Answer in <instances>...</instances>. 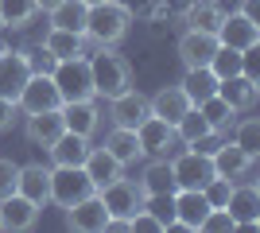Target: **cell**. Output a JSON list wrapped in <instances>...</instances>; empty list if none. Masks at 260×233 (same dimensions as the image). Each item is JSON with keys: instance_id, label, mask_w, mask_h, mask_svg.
Here are the masks:
<instances>
[{"instance_id": "obj_1", "label": "cell", "mask_w": 260, "mask_h": 233, "mask_svg": "<svg viewBox=\"0 0 260 233\" xmlns=\"http://www.w3.org/2000/svg\"><path fill=\"white\" fill-rule=\"evenodd\" d=\"M89 74H93V97L113 101L124 89H132V66L113 47H98V55L89 58Z\"/></svg>"}, {"instance_id": "obj_2", "label": "cell", "mask_w": 260, "mask_h": 233, "mask_svg": "<svg viewBox=\"0 0 260 233\" xmlns=\"http://www.w3.org/2000/svg\"><path fill=\"white\" fill-rule=\"evenodd\" d=\"M132 12L120 4V0H105V4H93L86 16V39L98 47H117L124 35H128Z\"/></svg>"}, {"instance_id": "obj_3", "label": "cell", "mask_w": 260, "mask_h": 233, "mask_svg": "<svg viewBox=\"0 0 260 233\" xmlns=\"http://www.w3.org/2000/svg\"><path fill=\"white\" fill-rule=\"evenodd\" d=\"M51 78H54V86H58V97H62V101H86V97H93V74H89V58L86 55L54 62Z\"/></svg>"}, {"instance_id": "obj_4", "label": "cell", "mask_w": 260, "mask_h": 233, "mask_svg": "<svg viewBox=\"0 0 260 233\" xmlns=\"http://www.w3.org/2000/svg\"><path fill=\"white\" fill-rule=\"evenodd\" d=\"M171 175H175V190H202L210 179H214L210 152H202V148L175 152L171 155Z\"/></svg>"}, {"instance_id": "obj_5", "label": "cell", "mask_w": 260, "mask_h": 233, "mask_svg": "<svg viewBox=\"0 0 260 233\" xmlns=\"http://www.w3.org/2000/svg\"><path fill=\"white\" fill-rule=\"evenodd\" d=\"M101 194V202H105V210H109V218L113 222H124L128 225V218L136 210H144V187L136 183V179H113L109 187H101L98 190Z\"/></svg>"}, {"instance_id": "obj_6", "label": "cell", "mask_w": 260, "mask_h": 233, "mask_svg": "<svg viewBox=\"0 0 260 233\" xmlns=\"http://www.w3.org/2000/svg\"><path fill=\"white\" fill-rule=\"evenodd\" d=\"M86 194H93V183H89L86 167H51V202L54 206H74Z\"/></svg>"}, {"instance_id": "obj_7", "label": "cell", "mask_w": 260, "mask_h": 233, "mask_svg": "<svg viewBox=\"0 0 260 233\" xmlns=\"http://www.w3.org/2000/svg\"><path fill=\"white\" fill-rule=\"evenodd\" d=\"M217 43L221 47H233V51H241V55H249V51H256L260 47V23L249 20L245 12H229V16H221V23H217Z\"/></svg>"}, {"instance_id": "obj_8", "label": "cell", "mask_w": 260, "mask_h": 233, "mask_svg": "<svg viewBox=\"0 0 260 233\" xmlns=\"http://www.w3.org/2000/svg\"><path fill=\"white\" fill-rule=\"evenodd\" d=\"M109 222L113 218H109L98 190L86 194L82 202H74V206H66V229H74V233H101V229H109Z\"/></svg>"}, {"instance_id": "obj_9", "label": "cell", "mask_w": 260, "mask_h": 233, "mask_svg": "<svg viewBox=\"0 0 260 233\" xmlns=\"http://www.w3.org/2000/svg\"><path fill=\"white\" fill-rule=\"evenodd\" d=\"M20 113H47V109H62V97H58V86H54L51 74H31L27 78V86L20 89V97H16Z\"/></svg>"}, {"instance_id": "obj_10", "label": "cell", "mask_w": 260, "mask_h": 233, "mask_svg": "<svg viewBox=\"0 0 260 233\" xmlns=\"http://www.w3.org/2000/svg\"><path fill=\"white\" fill-rule=\"evenodd\" d=\"M136 140H140L144 155H163V159H171L175 148H179V136H175V124H167L163 117H144L140 128H136Z\"/></svg>"}, {"instance_id": "obj_11", "label": "cell", "mask_w": 260, "mask_h": 233, "mask_svg": "<svg viewBox=\"0 0 260 233\" xmlns=\"http://www.w3.org/2000/svg\"><path fill=\"white\" fill-rule=\"evenodd\" d=\"M217 97L225 101L233 113H249L252 105H256V97H260V86H256V78H252L249 70H241V74L217 82Z\"/></svg>"}, {"instance_id": "obj_12", "label": "cell", "mask_w": 260, "mask_h": 233, "mask_svg": "<svg viewBox=\"0 0 260 233\" xmlns=\"http://www.w3.org/2000/svg\"><path fill=\"white\" fill-rule=\"evenodd\" d=\"M144 117H152V105H148V97L140 89H124L120 97L109 101V121L117 128H140Z\"/></svg>"}, {"instance_id": "obj_13", "label": "cell", "mask_w": 260, "mask_h": 233, "mask_svg": "<svg viewBox=\"0 0 260 233\" xmlns=\"http://www.w3.org/2000/svg\"><path fill=\"white\" fill-rule=\"evenodd\" d=\"M210 163H214V175L233 179V183H237V179H245V175L252 171V163H256V159H252L241 144L225 140L221 148H210Z\"/></svg>"}, {"instance_id": "obj_14", "label": "cell", "mask_w": 260, "mask_h": 233, "mask_svg": "<svg viewBox=\"0 0 260 233\" xmlns=\"http://www.w3.org/2000/svg\"><path fill=\"white\" fill-rule=\"evenodd\" d=\"M27 78H31V62L23 51H0V97L16 101Z\"/></svg>"}, {"instance_id": "obj_15", "label": "cell", "mask_w": 260, "mask_h": 233, "mask_svg": "<svg viewBox=\"0 0 260 233\" xmlns=\"http://www.w3.org/2000/svg\"><path fill=\"white\" fill-rule=\"evenodd\" d=\"M62 124H66V132H78V136H86V140H93V132L101 128V109H98V101L86 97V101H62Z\"/></svg>"}, {"instance_id": "obj_16", "label": "cell", "mask_w": 260, "mask_h": 233, "mask_svg": "<svg viewBox=\"0 0 260 233\" xmlns=\"http://www.w3.org/2000/svg\"><path fill=\"white\" fill-rule=\"evenodd\" d=\"M214 51H217V35H210V31H190V27H186V31L179 35V62H183L186 70L210 66Z\"/></svg>"}, {"instance_id": "obj_17", "label": "cell", "mask_w": 260, "mask_h": 233, "mask_svg": "<svg viewBox=\"0 0 260 233\" xmlns=\"http://www.w3.org/2000/svg\"><path fill=\"white\" fill-rule=\"evenodd\" d=\"M35 222H39V206H35L31 198H23V194L0 198V229L23 233V229H31Z\"/></svg>"}, {"instance_id": "obj_18", "label": "cell", "mask_w": 260, "mask_h": 233, "mask_svg": "<svg viewBox=\"0 0 260 233\" xmlns=\"http://www.w3.org/2000/svg\"><path fill=\"white\" fill-rule=\"evenodd\" d=\"M16 194L31 198L35 206L43 210L47 202H51V167H43V163H27V167H20V179H16Z\"/></svg>"}, {"instance_id": "obj_19", "label": "cell", "mask_w": 260, "mask_h": 233, "mask_svg": "<svg viewBox=\"0 0 260 233\" xmlns=\"http://www.w3.org/2000/svg\"><path fill=\"white\" fill-rule=\"evenodd\" d=\"M225 210L233 214V222H237V225H249V229H252V225L260 222V187H256V183H245V187L233 183V194H229Z\"/></svg>"}, {"instance_id": "obj_20", "label": "cell", "mask_w": 260, "mask_h": 233, "mask_svg": "<svg viewBox=\"0 0 260 233\" xmlns=\"http://www.w3.org/2000/svg\"><path fill=\"white\" fill-rule=\"evenodd\" d=\"M23 132H27V140H31L35 148H51L58 136L66 132L62 124V113L58 109H47V113H31L27 117V124H23Z\"/></svg>"}, {"instance_id": "obj_21", "label": "cell", "mask_w": 260, "mask_h": 233, "mask_svg": "<svg viewBox=\"0 0 260 233\" xmlns=\"http://www.w3.org/2000/svg\"><path fill=\"white\" fill-rule=\"evenodd\" d=\"M175 136H179V144H186V148H202V152H206V144L214 140L217 132L210 128L206 117H202V113L190 105V109L179 117V124H175Z\"/></svg>"}, {"instance_id": "obj_22", "label": "cell", "mask_w": 260, "mask_h": 233, "mask_svg": "<svg viewBox=\"0 0 260 233\" xmlns=\"http://www.w3.org/2000/svg\"><path fill=\"white\" fill-rule=\"evenodd\" d=\"M210 202L202 190H175V222H179V229H194L202 225V218H206Z\"/></svg>"}, {"instance_id": "obj_23", "label": "cell", "mask_w": 260, "mask_h": 233, "mask_svg": "<svg viewBox=\"0 0 260 233\" xmlns=\"http://www.w3.org/2000/svg\"><path fill=\"white\" fill-rule=\"evenodd\" d=\"M101 148H105L120 167L144 159V148H140V140H136V128H117V124H113V132L105 136V144H101Z\"/></svg>"}, {"instance_id": "obj_24", "label": "cell", "mask_w": 260, "mask_h": 233, "mask_svg": "<svg viewBox=\"0 0 260 233\" xmlns=\"http://www.w3.org/2000/svg\"><path fill=\"white\" fill-rule=\"evenodd\" d=\"M47 152H51L54 167H82V163H86V155H89V140H86V136H78V132H62Z\"/></svg>"}, {"instance_id": "obj_25", "label": "cell", "mask_w": 260, "mask_h": 233, "mask_svg": "<svg viewBox=\"0 0 260 233\" xmlns=\"http://www.w3.org/2000/svg\"><path fill=\"white\" fill-rule=\"evenodd\" d=\"M148 105H152V113H155V117H163L167 124H179V117L190 109V101H186V93H183L179 86H163V89H155L152 97H148Z\"/></svg>"}, {"instance_id": "obj_26", "label": "cell", "mask_w": 260, "mask_h": 233, "mask_svg": "<svg viewBox=\"0 0 260 233\" xmlns=\"http://www.w3.org/2000/svg\"><path fill=\"white\" fill-rule=\"evenodd\" d=\"M86 175H89V183H93V190H101V187H109L113 179H120L124 175V167L113 159V155L105 152V148H89V155H86Z\"/></svg>"}, {"instance_id": "obj_27", "label": "cell", "mask_w": 260, "mask_h": 233, "mask_svg": "<svg viewBox=\"0 0 260 233\" xmlns=\"http://www.w3.org/2000/svg\"><path fill=\"white\" fill-rule=\"evenodd\" d=\"M86 16H89V4H86V0H58V4L51 8V27L86 35Z\"/></svg>"}, {"instance_id": "obj_28", "label": "cell", "mask_w": 260, "mask_h": 233, "mask_svg": "<svg viewBox=\"0 0 260 233\" xmlns=\"http://www.w3.org/2000/svg\"><path fill=\"white\" fill-rule=\"evenodd\" d=\"M179 89L186 93L190 105H202L206 97H214V93H217V78H214V70H210V66H194V70H186V74H183Z\"/></svg>"}, {"instance_id": "obj_29", "label": "cell", "mask_w": 260, "mask_h": 233, "mask_svg": "<svg viewBox=\"0 0 260 233\" xmlns=\"http://www.w3.org/2000/svg\"><path fill=\"white\" fill-rule=\"evenodd\" d=\"M221 16H225V12H221L217 0H190V4H186V27H190V31H210L214 35Z\"/></svg>"}, {"instance_id": "obj_30", "label": "cell", "mask_w": 260, "mask_h": 233, "mask_svg": "<svg viewBox=\"0 0 260 233\" xmlns=\"http://www.w3.org/2000/svg\"><path fill=\"white\" fill-rule=\"evenodd\" d=\"M43 47L51 51L58 62L62 58H78V55H86V35H74V31H62V27H51L43 39Z\"/></svg>"}, {"instance_id": "obj_31", "label": "cell", "mask_w": 260, "mask_h": 233, "mask_svg": "<svg viewBox=\"0 0 260 233\" xmlns=\"http://www.w3.org/2000/svg\"><path fill=\"white\" fill-rule=\"evenodd\" d=\"M144 194H163V190H175V175H171V159H155V163L144 167V179H140Z\"/></svg>"}, {"instance_id": "obj_32", "label": "cell", "mask_w": 260, "mask_h": 233, "mask_svg": "<svg viewBox=\"0 0 260 233\" xmlns=\"http://www.w3.org/2000/svg\"><path fill=\"white\" fill-rule=\"evenodd\" d=\"M144 210L152 214L163 229H175V190H163V194H144Z\"/></svg>"}, {"instance_id": "obj_33", "label": "cell", "mask_w": 260, "mask_h": 233, "mask_svg": "<svg viewBox=\"0 0 260 233\" xmlns=\"http://www.w3.org/2000/svg\"><path fill=\"white\" fill-rule=\"evenodd\" d=\"M210 70H214L217 82H221V78H233V74H241V70H245V55H241V51H233V47H221V43H217L214 58H210Z\"/></svg>"}, {"instance_id": "obj_34", "label": "cell", "mask_w": 260, "mask_h": 233, "mask_svg": "<svg viewBox=\"0 0 260 233\" xmlns=\"http://www.w3.org/2000/svg\"><path fill=\"white\" fill-rule=\"evenodd\" d=\"M0 16H4V27H27L39 16V8L35 0H0Z\"/></svg>"}, {"instance_id": "obj_35", "label": "cell", "mask_w": 260, "mask_h": 233, "mask_svg": "<svg viewBox=\"0 0 260 233\" xmlns=\"http://www.w3.org/2000/svg\"><path fill=\"white\" fill-rule=\"evenodd\" d=\"M194 109L210 121V128H214V132H221V128H229V124H233V109H229L217 93H214V97H206L202 105H194Z\"/></svg>"}, {"instance_id": "obj_36", "label": "cell", "mask_w": 260, "mask_h": 233, "mask_svg": "<svg viewBox=\"0 0 260 233\" xmlns=\"http://www.w3.org/2000/svg\"><path fill=\"white\" fill-rule=\"evenodd\" d=\"M233 144H241L245 152L256 159L260 155V121H252V117H245V121L237 124V136H233Z\"/></svg>"}, {"instance_id": "obj_37", "label": "cell", "mask_w": 260, "mask_h": 233, "mask_svg": "<svg viewBox=\"0 0 260 233\" xmlns=\"http://www.w3.org/2000/svg\"><path fill=\"white\" fill-rule=\"evenodd\" d=\"M202 194H206V202H210V206H225V202H229V194H233V179L214 175V179L206 183V187H202Z\"/></svg>"}, {"instance_id": "obj_38", "label": "cell", "mask_w": 260, "mask_h": 233, "mask_svg": "<svg viewBox=\"0 0 260 233\" xmlns=\"http://www.w3.org/2000/svg\"><path fill=\"white\" fill-rule=\"evenodd\" d=\"M16 179H20V163H12V159H0V198L16 194Z\"/></svg>"}, {"instance_id": "obj_39", "label": "cell", "mask_w": 260, "mask_h": 233, "mask_svg": "<svg viewBox=\"0 0 260 233\" xmlns=\"http://www.w3.org/2000/svg\"><path fill=\"white\" fill-rule=\"evenodd\" d=\"M128 229H132V233H163V225L155 222L148 210H136V214L128 218Z\"/></svg>"}, {"instance_id": "obj_40", "label": "cell", "mask_w": 260, "mask_h": 233, "mask_svg": "<svg viewBox=\"0 0 260 233\" xmlns=\"http://www.w3.org/2000/svg\"><path fill=\"white\" fill-rule=\"evenodd\" d=\"M27 62H31V74H51V70H54V62H58V58H54L51 51H47V47H39L35 55H27Z\"/></svg>"}, {"instance_id": "obj_41", "label": "cell", "mask_w": 260, "mask_h": 233, "mask_svg": "<svg viewBox=\"0 0 260 233\" xmlns=\"http://www.w3.org/2000/svg\"><path fill=\"white\" fill-rule=\"evenodd\" d=\"M16 113H20V105H16V101L0 97V132H8V128H12V121H16Z\"/></svg>"}, {"instance_id": "obj_42", "label": "cell", "mask_w": 260, "mask_h": 233, "mask_svg": "<svg viewBox=\"0 0 260 233\" xmlns=\"http://www.w3.org/2000/svg\"><path fill=\"white\" fill-rule=\"evenodd\" d=\"M54 4H58V0H35V8H39V12H51Z\"/></svg>"}, {"instance_id": "obj_43", "label": "cell", "mask_w": 260, "mask_h": 233, "mask_svg": "<svg viewBox=\"0 0 260 233\" xmlns=\"http://www.w3.org/2000/svg\"><path fill=\"white\" fill-rule=\"evenodd\" d=\"M86 4H89V8H93V4H105V0H86Z\"/></svg>"}, {"instance_id": "obj_44", "label": "cell", "mask_w": 260, "mask_h": 233, "mask_svg": "<svg viewBox=\"0 0 260 233\" xmlns=\"http://www.w3.org/2000/svg\"><path fill=\"white\" fill-rule=\"evenodd\" d=\"M0 31H4V16H0Z\"/></svg>"}]
</instances>
